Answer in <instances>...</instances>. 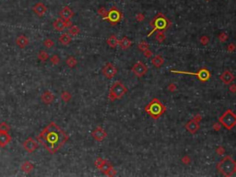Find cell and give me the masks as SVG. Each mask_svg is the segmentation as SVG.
Instances as JSON below:
<instances>
[{
    "label": "cell",
    "instance_id": "obj_28",
    "mask_svg": "<svg viewBox=\"0 0 236 177\" xmlns=\"http://www.w3.org/2000/svg\"><path fill=\"white\" fill-rule=\"evenodd\" d=\"M80 32V30L78 26H71L69 28V30H68V34H70V35H73V36H76V35H78Z\"/></svg>",
    "mask_w": 236,
    "mask_h": 177
},
{
    "label": "cell",
    "instance_id": "obj_15",
    "mask_svg": "<svg viewBox=\"0 0 236 177\" xmlns=\"http://www.w3.org/2000/svg\"><path fill=\"white\" fill-rule=\"evenodd\" d=\"M32 11L37 15V16H39V17H43V15L46 13L47 11V7L46 6H45L44 4L39 2V3H37L33 7H32Z\"/></svg>",
    "mask_w": 236,
    "mask_h": 177
},
{
    "label": "cell",
    "instance_id": "obj_48",
    "mask_svg": "<svg viewBox=\"0 0 236 177\" xmlns=\"http://www.w3.org/2000/svg\"><path fill=\"white\" fill-rule=\"evenodd\" d=\"M213 128H214V130H216V131H219V130L220 129V123L219 124V123H216V124L213 125Z\"/></svg>",
    "mask_w": 236,
    "mask_h": 177
},
{
    "label": "cell",
    "instance_id": "obj_1",
    "mask_svg": "<svg viewBox=\"0 0 236 177\" xmlns=\"http://www.w3.org/2000/svg\"><path fill=\"white\" fill-rule=\"evenodd\" d=\"M68 135L63 131L55 122H51L37 137V140L51 154L56 153L61 147L68 140Z\"/></svg>",
    "mask_w": 236,
    "mask_h": 177
},
{
    "label": "cell",
    "instance_id": "obj_35",
    "mask_svg": "<svg viewBox=\"0 0 236 177\" xmlns=\"http://www.w3.org/2000/svg\"><path fill=\"white\" fill-rule=\"evenodd\" d=\"M104 160H103V159H102V158H98V159L95 160V166H96L98 169H100L101 166L102 165V163H104Z\"/></svg>",
    "mask_w": 236,
    "mask_h": 177
},
{
    "label": "cell",
    "instance_id": "obj_43",
    "mask_svg": "<svg viewBox=\"0 0 236 177\" xmlns=\"http://www.w3.org/2000/svg\"><path fill=\"white\" fill-rule=\"evenodd\" d=\"M217 153L218 154H219V155H223V153H224V151H225V150L222 148V147H219L218 149H217Z\"/></svg>",
    "mask_w": 236,
    "mask_h": 177
},
{
    "label": "cell",
    "instance_id": "obj_23",
    "mask_svg": "<svg viewBox=\"0 0 236 177\" xmlns=\"http://www.w3.org/2000/svg\"><path fill=\"white\" fill-rule=\"evenodd\" d=\"M71 40H72V38H71L70 34H68V33H63L62 35L59 37V42H60V43H62L64 45L69 44L71 43Z\"/></svg>",
    "mask_w": 236,
    "mask_h": 177
},
{
    "label": "cell",
    "instance_id": "obj_5",
    "mask_svg": "<svg viewBox=\"0 0 236 177\" xmlns=\"http://www.w3.org/2000/svg\"><path fill=\"white\" fill-rule=\"evenodd\" d=\"M126 92H127V89L124 86V84L119 80L115 81L110 89V92H109L110 101L113 102V101H115V100L122 99Z\"/></svg>",
    "mask_w": 236,
    "mask_h": 177
},
{
    "label": "cell",
    "instance_id": "obj_40",
    "mask_svg": "<svg viewBox=\"0 0 236 177\" xmlns=\"http://www.w3.org/2000/svg\"><path fill=\"white\" fill-rule=\"evenodd\" d=\"M115 174H116V172H115V169H113V167L112 169H110V170L107 172V173H106V175H108V176H113Z\"/></svg>",
    "mask_w": 236,
    "mask_h": 177
},
{
    "label": "cell",
    "instance_id": "obj_37",
    "mask_svg": "<svg viewBox=\"0 0 236 177\" xmlns=\"http://www.w3.org/2000/svg\"><path fill=\"white\" fill-rule=\"evenodd\" d=\"M51 63L52 64H54V65H57V64H59V62H60V59H59V57L57 56H53L52 57H51Z\"/></svg>",
    "mask_w": 236,
    "mask_h": 177
},
{
    "label": "cell",
    "instance_id": "obj_33",
    "mask_svg": "<svg viewBox=\"0 0 236 177\" xmlns=\"http://www.w3.org/2000/svg\"><path fill=\"white\" fill-rule=\"evenodd\" d=\"M9 129H10V127L6 123L3 122L0 124V132H9Z\"/></svg>",
    "mask_w": 236,
    "mask_h": 177
},
{
    "label": "cell",
    "instance_id": "obj_41",
    "mask_svg": "<svg viewBox=\"0 0 236 177\" xmlns=\"http://www.w3.org/2000/svg\"><path fill=\"white\" fill-rule=\"evenodd\" d=\"M176 85L175 84H173V83H171L170 85L168 86V90H170V91H174V90H176Z\"/></svg>",
    "mask_w": 236,
    "mask_h": 177
},
{
    "label": "cell",
    "instance_id": "obj_17",
    "mask_svg": "<svg viewBox=\"0 0 236 177\" xmlns=\"http://www.w3.org/2000/svg\"><path fill=\"white\" fill-rule=\"evenodd\" d=\"M11 136L9 132H0V147L5 148L11 141Z\"/></svg>",
    "mask_w": 236,
    "mask_h": 177
},
{
    "label": "cell",
    "instance_id": "obj_50",
    "mask_svg": "<svg viewBox=\"0 0 236 177\" xmlns=\"http://www.w3.org/2000/svg\"><path fill=\"white\" fill-rule=\"evenodd\" d=\"M201 118H202V117H201V115H200V114L196 115V116H195V117H194V119H195V120H196L197 122H200V121H201Z\"/></svg>",
    "mask_w": 236,
    "mask_h": 177
},
{
    "label": "cell",
    "instance_id": "obj_12",
    "mask_svg": "<svg viewBox=\"0 0 236 177\" xmlns=\"http://www.w3.org/2000/svg\"><path fill=\"white\" fill-rule=\"evenodd\" d=\"M91 136L94 138L95 140L97 141H102L104 138L107 137V133H106L103 128L101 126H98L95 130H93L92 133H91Z\"/></svg>",
    "mask_w": 236,
    "mask_h": 177
},
{
    "label": "cell",
    "instance_id": "obj_16",
    "mask_svg": "<svg viewBox=\"0 0 236 177\" xmlns=\"http://www.w3.org/2000/svg\"><path fill=\"white\" fill-rule=\"evenodd\" d=\"M220 80L224 84H231L234 80V75L231 71H224L219 77Z\"/></svg>",
    "mask_w": 236,
    "mask_h": 177
},
{
    "label": "cell",
    "instance_id": "obj_10",
    "mask_svg": "<svg viewBox=\"0 0 236 177\" xmlns=\"http://www.w3.org/2000/svg\"><path fill=\"white\" fill-rule=\"evenodd\" d=\"M117 73V69L116 67L113 66L112 63H107L102 68V74L104 75L105 78L107 79H113Z\"/></svg>",
    "mask_w": 236,
    "mask_h": 177
},
{
    "label": "cell",
    "instance_id": "obj_36",
    "mask_svg": "<svg viewBox=\"0 0 236 177\" xmlns=\"http://www.w3.org/2000/svg\"><path fill=\"white\" fill-rule=\"evenodd\" d=\"M219 41L222 42V43H224V42H226L228 40V35L226 33H220L219 35Z\"/></svg>",
    "mask_w": 236,
    "mask_h": 177
},
{
    "label": "cell",
    "instance_id": "obj_13",
    "mask_svg": "<svg viewBox=\"0 0 236 177\" xmlns=\"http://www.w3.org/2000/svg\"><path fill=\"white\" fill-rule=\"evenodd\" d=\"M59 16L64 20H70L74 17V12L69 7H65L59 12Z\"/></svg>",
    "mask_w": 236,
    "mask_h": 177
},
{
    "label": "cell",
    "instance_id": "obj_3",
    "mask_svg": "<svg viewBox=\"0 0 236 177\" xmlns=\"http://www.w3.org/2000/svg\"><path fill=\"white\" fill-rule=\"evenodd\" d=\"M146 113L153 119H158L166 112V107L159 101L157 98H154L152 101L145 107Z\"/></svg>",
    "mask_w": 236,
    "mask_h": 177
},
{
    "label": "cell",
    "instance_id": "obj_26",
    "mask_svg": "<svg viewBox=\"0 0 236 177\" xmlns=\"http://www.w3.org/2000/svg\"><path fill=\"white\" fill-rule=\"evenodd\" d=\"M112 168H113V165L109 163V161L104 160V163H102V165L101 166V168L99 169V170H101L104 174H106V173H107V172L110 170V169H112Z\"/></svg>",
    "mask_w": 236,
    "mask_h": 177
},
{
    "label": "cell",
    "instance_id": "obj_9",
    "mask_svg": "<svg viewBox=\"0 0 236 177\" xmlns=\"http://www.w3.org/2000/svg\"><path fill=\"white\" fill-rule=\"evenodd\" d=\"M132 72L136 76V77H139V78H141V77L143 76H145L148 72V66L142 63V62H138V63H136L133 67H132Z\"/></svg>",
    "mask_w": 236,
    "mask_h": 177
},
{
    "label": "cell",
    "instance_id": "obj_45",
    "mask_svg": "<svg viewBox=\"0 0 236 177\" xmlns=\"http://www.w3.org/2000/svg\"><path fill=\"white\" fill-rule=\"evenodd\" d=\"M235 48H236L235 44L231 43V44H229V46H228V51H229V52H232V51L235 50Z\"/></svg>",
    "mask_w": 236,
    "mask_h": 177
},
{
    "label": "cell",
    "instance_id": "obj_29",
    "mask_svg": "<svg viewBox=\"0 0 236 177\" xmlns=\"http://www.w3.org/2000/svg\"><path fill=\"white\" fill-rule=\"evenodd\" d=\"M38 57H39V59L43 61V62H45V61L49 58V56L45 51H40L39 53H38Z\"/></svg>",
    "mask_w": 236,
    "mask_h": 177
},
{
    "label": "cell",
    "instance_id": "obj_44",
    "mask_svg": "<svg viewBox=\"0 0 236 177\" xmlns=\"http://www.w3.org/2000/svg\"><path fill=\"white\" fill-rule=\"evenodd\" d=\"M144 56H145L147 58H149V57H151V56H152V53L148 49V50H146V51H144Z\"/></svg>",
    "mask_w": 236,
    "mask_h": 177
},
{
    "label": "cell",
    "instance_id": "obj_7",
    "mask_svg": "<svg viewBox=\"0 0 236 177\" xmlns=\"http://www.w3.org/2000/svg\"><path fill=\"white\" fill-rule=\"evenodd\" d=\"M171 72L172 73H177V74H185V75H192V76H196L197 77V79H198L200 81L202 82H205L207 81L210 79L211 77V74L210 72L208 70L207 68H201L198 70V72L196 73H194V72H187V71H177V70H171Z\"/></svg>",
    "mask_w": 236,
    "mask_h": 177
},
{
    "label": "cell",
    "instance_id": "obj_47",
    "mask_svg": "<svg viewBox=\"0 0 236 177\" xmlns=\"http://www.w3.org/2000/svg\"><path fill=\"white\" fill-rule=\"evenodd\" d=\"M65 21V27L66 28H70L72 26V22L70 20H64Z\"/></svg>",
    "mask_w": 236,
    "mask_h": 177
},
{
    "label": "cell",
    "instance_id": "obj_42",
    "mask_svg": "<svg viewBox=\"0 0 236 177\" xmlns=\"http://www.w3.org/2000/svg\"><path fill=\"white\" fill-rule=\"evenodd\" d=\"M144 15L143 14H141V13H139L138 15H136V20H139V21H142L143 20H144Z\"/></svg>",
    "mask_w": 236,
    "mask_h": 177
},
{
    "label": "cell",
    "instance_id": "obj_18",
    "mask_svg": "<svg viewBox=\"0 0 236 177\" xmlns=\"http://www.w3.org/2000/svg\"><path fill=\"white\" fill-rule=\"evenodd\" d=\"M54 99H55L54 94H53L52 92L49 91V90L44 91L43 93V95H42V101H43V103H45V104H47V105L50 104V103H52L53 101H54Z\"/></svg>",
    "mask_w": 236,
    "mask_h": 177
},
{
    "label": "cell",
    "instance_id": "obj_24",
    "mask_svg": "<svg viewBox=\"0 0 236 177\" xmlns=\"http://www.w3.org/2000/svg\"><path fill=\"white\" fill-rule=\"evenodd\" d=\"M21 171L25 173H29L32 172L33 169H34V166L32 163H30V161H25V163L21 165Z\"/></svg>",
    "mask_w": 236,
    "mask_h": 177
},
{
    "label": "cell",
    "instance_id": "obj_49",
    "mask_svg": "<svg viewBox=\"0 0 236 177\" xmlns=\"http://www.w3.org/2000/svg\"><path fill=\"white\" fill-rule=\"evenodd\" d=\"M230 90H231V92H236V85L232 84V86L230 87Z\"/></svg>",
    "mask_w": 236,
    "mask_h": 177
},
{
    "label": "cell",
    "instance_id": "obj_25",
    "mask_svg": "<svg viewBox=\"0 0 236 177\" xmlns=\"http://www.w3.org/2000/svg\"><path fill=\"white\" fill-rule=\"evenodd\" d=\"M118 43H119V41H118V39L116 38L115 35H111L108 38V39H107V43L109 44V46H110V47H112V48L116 47V46L118 45Z\"/></svg>",
    "mask_w": 236,
    "mask_h": 177
},
{
    "label": "cell",
    "instance_id": "obj_22",
    "mask_svg": "<svg viewBox=\"0 0 236 177\" xmlns=\"http://www.w3.org/2000/svg\"><path fill=\"white\" fill-rule=\"evenodd\" d=\"M151 63H152V65H153V66H155L156 67L159 68V67H161L163 65L164 59L161 56H154L153 58L151 59Z\"/></svg>",
    "mask_w": 236,
    "mask_h": 177
},
{
    "label": "cell",
    "instance_id": "obj_4",
    "mask_svg": "<svg viewBox=\"0 0 236 177\" xmlns=\"http://www.w3.org/2000/svg\"><path fill=\"white\" fill-rule=\"evenodd\" d=\"M149 25L152 27V30L148 34V36H150L156 30H162V32H164V30H167L170 27L171 22L166 17H164V15L162 13H159L156 15V17L153 19V20L150 21Z\"/></svg>",
    "mask_w": 236,
    "mask_h": 177
},
{
    "label": "cell",
    "instance_id": "obj_51",
    "mask_svg": "<svg viewBox=\"0 0 236 177\" xmlns=\"http://www.w3.org/2000/svg\"><path fill=\"white\" fill-rule=\"evenodd\" d=\"M206 1H209V0H206Z\"/></svg>",
    "mask_w": 236,
    "mask_h": 177
},
{
    "label": "cell",
    "instance_id": "obj_8",
    "mask_svg": "<svg viewBox=\"0 0 236 177\" xmlns=\"http://www.w3.org/2000/svg\"><path fill=\"white\" fill-rule=\"evenodd\" d=\"M103 20H109L112 24H116L117 22L122 20V14L116 7H112L111 10H109L107 15L103 18Z\"/></svg>",
    "mask_w": 236,
    "mask_h": 177
},
{
    "label": "cell",
    "instance_id": "obj_32",
    "mask_svg": "<svg viewBox=\"0 0 236 177\" xmlns=\"http://www.w3.org/2000/svg\"><path fill=\"white\" fill-rule=\"evenodd\" d=\"M149 48V44L147 42H145V41H142V42L139 43V49L141 50L142 52L148 50Z\"/></svg>",
    "mask_w": 236,
    "mask_h": 177
},
{
    "label": "cell",
    "instance_id": "obj_46",
    "mask_svg": "<svg viewBox=\"0 0 236 177\" xmlns=\"http://www.w3.org/2000/svg\"><path fill=\"white\" fill-rule=\"evenodd\" d=\"M182 161L185 164H188L189 163V161H190V159L188 158V156H185L184 158L182 159Z\"/></svg>",
    "mask_w": 236,
    "mask_h": 177
},
{
    "label": "cell",
    "instance_id": "obj_34",
    "mask_svg": "<svg viewBox=\"0 0 236 177\" xmlns=\"http://www.w3.org/2000/svg\"><path fill=\"white\" fill-rule=\"evenodd\" d=\"M43 45L46 48H52L53 46L55 45V42L53 41L52 39H49V38H48V39H46V40L43 42Z\"/></svg>",
    "mask_w": 236,
    "mask_h": 177
},
{
    "label": "cell",
    "instance_id": "obj_11",
    "mask_svg": "<svg viewBox=\"0 0 236 177\" xmlns=\"http://www.w3.org/2000/svg\"><path fill=\"white\" fill-rule=\"evenodd\" d=\"M38 142L34 140L32 137H28L27 139L23 142V148L24 150L29 152V153H32L38 149Z\"/></svg>",
    "mask_w": 236,
    "mask_h": 177
},
{
    "label": "cell",
    "instance_id": "obj_31",
    "mask_svg": "<svg viewBox=\"0 0 236 177\" xmlns=\"http://www.w3.org/2000/svg\"><path fill=\"white\" fill-rule=\"evenodd\" d=\"M61 98H62V100L65 102V103H67V102H69L70 101V99H71V94L69 93L68 91H63L62 92V94H61Z\"/></svg>",
    "mask_w": 236,
    "mask_h": 177
},
{
    "label": "cell",
    "instance_id": "obj_2",
    "mask_svg": "<svg viewBox=\"0 0 236 177\" xmlns=\"http://www.w3.org/2000/svg\"><path fill=\"white\" fill-rule=\"evenodd\" d=\"M217 169L223 175L232 176L236 173V161L231 156H226L217 164Z\"/></svg>",
    "mask_w": 236,
    "mask_h": 177
},
{
    "label": "cell",
    "instance_id": "obj_39",
    "mask_svg": "<svg viewBox=\"0 0 236 177\" xmlns=\"http://www.w3.org/2000/svg\"><path fill=\"white\" fill-rule=\"evenodd\" d=\"M209 42V39L208 36H202L201 39H200V43L203 44V45H207Z\"/></svg>",
    "mask_w": 236,
    "mask_h": 177
},
{
    "label": "cell",
    "instance_id": "obj_14",
    "mask_svg": "<svg viewBox=\"0 0 236 177\" xmlns=\"http://www.w3.org/2000/svg\"><path fill=\"white\" fill-rule=\"evenodd\" d=\"M199 122H197L195 119L190 120L187 124L185 125V128L187 131H189L191 134H196L197 132V130L199 129Z\"/></svg>",
    "mask_w": 236,
    "mask_h": 177
},
{
    "label": "cell",
    "instance_id": "obj_27",
    "mask_svg": "<svg viewBox=\"0 0 236 177\" xmlns=\"http://www.w3.org/2000/svg\"><path fill=\"white\" fill-rule=\"evenodd\" d=\"M77 63H78V61H77V59H76L74 56H69V57H68L66 60V64L68 66H69L70 68H73L76 65H77Z\"/></svg>",
    "mask_w": 236,
    "mask_h": 177
},
{
    "label": "cell",
    "instance_id": "obj_20",
    "mask_svg": "<svg viewBox=\"0 0 236 177\" xmlns=\"http://www.w3.org/2000/svg\"><path fill=\"white\" fill-rule=\"evenodd\" d=\"M131 44H132V42L129 40V38L128 37H126V36H125V37H123L122 38V39L119 41V43H118V45L120 46V47L122 48V49H124V50H126V49H127V48H129L131 46Z\"/></svg>",
    "mask_w": 236,
    "mask_h": 177
},
{
    "label": "cell",
    "instance_id": "obj_19",
    "mask_svg": "<svg viewBox=\"0 0 236 177\" xmlns=\"http://www.w3.org/2000/svg\"><path fill=\"white\" fill-rule=\"evenodd\" d=\"M16 43L19 48H25L29 44V40L25 35H20L17 38Z\"/></svg>",
    "mask_w": 236,
    "mask_h": 177
},
{
    "label": "cell",
    "instance_id": "obj_30",
    "mask_svg": "<svg viewBox=\"0 0 236 177\" xmlns=\"http://www.w3.org/2000/svg\"><path fill=\"white\" fill-rule=\"evenodd\" d=\"M165 38H166L165 34H164V33L162 32V30H159V32H158L156 33V40L159 43H162L165 40Z\"/></svg>",
    "mask_w": 236,
    "mask_h": 177
},
{
    "label": "cell",
    "instance_id": "obj_6",
    "mask_svg": "<svg viewBox=\"0 0 236 177\" xmlns=\"http://www.w3.org/2000/svg\"><path fill=\"white\" fill-rule=\"evenodd\" d=\"M219 121L226 129L231 130L236 126V114L229 109L219 117Z\"/></svg>",
    "mask_w": 236,
    "mask_h": 177
},
{
    "label": "cell",
    "instance_id": "obj_38",
    "mask_svg": "<svg viewBox=\"0 0 236 177\" xmlns=\"http://www.w3.org/2000/svg\"><path fill=\"white\" fill-rule=\"evenodd\" d=\"M98 13L101 15V16H102L103 18L106 16V15H107V13H108V11L106 10V9H104V7H100V9H98Z\"/></svg>",
    "mask_w": 236,
    "mask_h": 177
},
{
    "label": "cell",
    "instance_id": "obj_21",
    "mask_svg": "<svg viewBox=\"0 0 236 177\" xmlns=\"http://www.w3.org/2000/svg\"><path fill=\"white\" fill-rule=\"evenodd\" d=\"M53 27H54L56 30H58V32H62V30L66 28L64 20H62V19L56 20L54 21V23H53Z\"/></svg>",
    "mask_w": 236,
    "mask_h": 177
}]
</instances>
